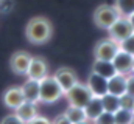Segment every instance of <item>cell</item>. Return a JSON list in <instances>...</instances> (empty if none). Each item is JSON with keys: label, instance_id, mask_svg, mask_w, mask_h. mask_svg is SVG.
Returning a JSON list of instances; mask_svg holds the SVG:
<instances>
[{"label": "cell", "instance_id": "6da1fadb", "mask_svg": "<svg viewBox=\"0 0 134 124\" xmlns=\"http://www.w3.org/2000/svg\"><path fill=\"white\" fill-rule=\"evenodd\" d=\"M53 36V25L47 17L36 16L28 20L25 27V37L33 45H44Z\"/></svg>", "mask_w": 134, "mask_h": 124}, {"label": "cell", "instance_id": "7a4b0ae2", "mask_svg": "<svg viewBox=\"0 0 134 124\" xmlns=\"http://www.w3.org/2000/svg\"><path fill=\"white\" fill-rule=\"evenodd\" d=\"M64 93L61 90L59 84L56 82V79L50 75H47L45 78H42L39 81V102H45V104H53L58 99H61Z\"/></svg>", "mask_w": 134, "mask_h": 124}, {"label": "cell", "instance_id": "3957f363", "mask_svg": "<svg viewBox=\"0 0 134 124\" xmlns=\"http://www.w3.org/2000/svg\"><path fill=\"white\" fill-rule=\"evenodd\" d=\"M94 23L95 27H98L101 30H108L119 17H122L119 14V11L115 9L114 5H100L95 11H94Z\"/></svg>", "mask_w": 134, "mask_h": 124}, {"label": "cell", "instance_id": "277c9868", "mask_svg": "<svg viewBox=\"0 0 134 124\" xmlns=\"http://www.w3.org/2000/svg\"><path fill=\"white\" fill-rule=\"evenodd\" d=\"M66 98L69 101V106H75V107H86L89 104V101L94 98V95L87 89L86 84L78 82L76 85H73L69 92L66 93Z\"/></svg>", "mask_w": 134, "mask_h": 124}, {"label": "cell", "instance_id": "5b68a950", "mask_svg": "<svg viewBox=\"0 0 134 124\" xmlns=\"http://www.w3.org/2000/svg\"><path fill=\"white\" fill-rule=\"evenodd\" d=\"M119 50H120L119 44L115 40H112L111 37L101 39L94 47V56H95V59H100V61H112Z\"/></svg>", "mask_w": 134, "mask_h": 124}, {"label": "cell", "instance_id": "8992f818", "mask_svg": "<svg viewBox=\"0 0 134 124\" xmlns=\"http://www.w3.org/2000/svg\"><path fill=\"white\" fill-rule=\"evenodd\" d=\"M109 37L112 40H115L117 44H120L122 40H125L128 36H131L134 31H133V25L130 22L128 17H119L109 28Z\"/></svg>", "mask_w": 134, "mask_h": 124}, {"label": "cell", "instance_id": "52a82bcc", "mask_svg": "<svg viewBox=\"0 0 134 124\" xmlns=\"http://www.w3.org/2000/svg\"><path fill=\"white\" fill-rule=\"evenodd\" d=\"M53 78H55L56 82L59 84V87H61V90H63L64 95H66L73 85H76V84L80 82L76 73H75L70 67H61V68H58V70L55 71Z\"/></svg>", "mask_w": 134, "mask_h": 124}, {"label": "cell", "instance_id": "ba28073f", "mask_svg": "<svg viewBox=\"0 0 134 124\" xmlns=\"http://www.w3.org/2000/svg\"><path fill=\"white\" fill-rule=\"evenodd\" d=\"M31 58L33 56L28 51H16V53H13V56L9 59V67H11L13 73L19 75V76H27Z\"/></svg>", "mask_w": 134, "mask_h": 124}, {"label": "cell", "instance_id": "9c48e42d", "mask_svg": "<svg viewBox=\"0 0 134 124\" xmlns=\"http://www.w3.org/2000/svg\"><path fill=\"white\" fill-rule=\"evenodd\" d=\"M47 75H48V62L42 56H33L31 62H30V67H28V71H27V78L41 81Z\"/></svg>", "mask_w": 134, "mask_h": 124}, {"label": "cell", "instance_id": "30bf717a", "mask_svg": "<svg viewBox=\"0 0 134 124\" xmlns=\"http://www.w3.org/2000/svg\"><path fill=\"white\" fill-rule=\"evenodd\" d=\"M2 101L3 104L11 109V110H16L20 104L25 102V98H24V93H22V89L17 87V85H13V87H8L3 95H2Z\"/></svg>", "mask_w": 134, "mask_h": 124}, {"label": "cell", "instance_id": "8fae6325", "mask_svg": "<svg viewBox=\"0 0 134 124\" xmlns=\"http://www.w3.org/2000/svg\"><path fill=\"white\" fill-rule=\"evenodd\" d=\"M86 85L95 98H103L104 95H108V79L94 71H91V75L86 81Z\"/></svg>", "mask_w": 134, "mask_h": 124}, {"label": "cell", "instance_id": "7c38bea8", "mask_svg": "<svg viewBox=\"0 0 134 124\" xmlns=\"http://www.w3.org/2000/svg\"><path fill=\"white\" fill-rule=\"evenodd\" d=\"M133 61H134V56H131L130 53H126L123 50H119L117 54L112 59V64H114L119 75H128L133 70Z\"/></svg>", "mask_w": 134, "mask_h": 124}, {"label": "cell", "instance_id": "4fadbf2b", "mask_svg": "<svg viewBox=\"0 0 134 124\" xmlns=\"http://www.w3.org/2000/svg\"><path fill=\"white\" fill-rule=\"evenodd\" d=\"M108 93L114 95L117 98H122L126 95V76L125 75H114L108 79Z\"/></svg>", "mask_w": 134, "mask_h": 124}, {"label": "cell", "instance_id": "5bb4252c", "mask_svg": "<svg viewBox=\"0 0 134 124\" xmlns=\"http://www.w3.org/2000/svg\"><path fill=\"white\" fill-rule=\"evenodd\" d=\"M14 115L17 118H20L24 123H30L33 118H36L39 113H37V107L34 102H30V101H25L24 104H20L16 110H14Z\"/></svg>", "mask_w": 134, "mask_h": 124}, {"label": "cell", "instance_id": "9a60e30c", "mask_svg": "<svg viewBox=\"0 0 134 124\" xmlns=\"http://www.w3.org/2000/svg\"><path fill=\"white\" fill-rule=\"evenodd\" d=\"M20 89H22L25 101H30L34 104L39 102V81L27 78V81L24 82V85H20Z\"/></svg>", "mask_w": 134, "mask_h": 124}, {"label": "cell", "instance_id": "2e32d148", "mask_svg": "<svg viewBox=\"0 0 134 124\" xmlns=\"http://www.w3.org/2000/svg\"><path fill=\"white\" fill-rule=\"evenodd\" d=\"M92 71L97 73V75H100V76H103V78H106V79H109L114 75H117V70H115L112 61H100V59L94 61Z\"/></svg>", "mask_w": 134, "mask_h": 124}, {"label": "cell", "instance_id": "e0dca14e", "mask_svg": "<svg viewBox=\"0 0 134 124\" xmlns=\"http://www.w3.org/2000/svg\"><path fill=\"white\" fill-rule=\"evenodd\" d=\"M84 112H86L87 120L95 121L101 113L104 112V107H103V101H101V98H95V96H94V98L89 101V104L84 107Z\"/></svg>", "mask_w": 134, "mask_h": 124}, {"label": "cell", "instance_id": "ac0fdd59", "mask_svg": "<svg viewBox=\"0 0 134 124\" xmlns=\"http://www.w3.org/2000/svg\"><path fill=\"white\" fill-rule=\"evenodd\" d=\"M69 121L72 124H76V123H84L87 121V116H86V112L83 107H75V106H69L67 110L64 112Z\"/></svg>", "mask_w": 134, "mask_h": 124}, {"label": "cell", "instance_id": "d6986e66", "mask_svg": "<svg viewBox=\"0 0 134 124\" xmlns=\"http://www.w3.org/2000/svg\"><path fill=\"white\" fill-rule=\"evenodd\" d=\"M114 6L122 17H131L134 14V0H115Z\"/></svg>", "mask_w": 134, "mask_h": 124}, {"label": "cell", "instance_id": "ffe728a7", "mask_svg": "<svg viewBox=\"0 0 134 124\" xmlns=\"http://www.w3.org/2000/svg\"><path fill=\"white\" fill-rule=\"evenodd\" d=\"M101 101H103V107H104V110L106 112H111V113H115L120 107H122V104H120V98H117V96H114V95H104L103 98H101Z\"/></svg>", "mask_w": 134, "mask_h": 124}, {"label": "cell", "instance_id": "44dd1931", "mask_svg": "<svg viewBox=\"0 0 134 124\" xmlns=\"http://www.w3.org/2000/svg\"><path fill=\"white\" fill-rule=\"evenodd\" d=\"M133 110H130V109H123V107H120L115 113H114V121L115 124H131L133 123Z\"/></svg>", "mask_w": 134, "mask_h": 124}, {"label": "cell", "instance_id": "7402d4cb", "mask_svg": "<svg viewBox=\"0 0 134 124\" xmlns=\"http://www.w3.org/2000/svg\"><path fill=\"white\" fill-rule=\"evenodd\" d=\"M119 47H120V50H123V51L130 53L131 56H134V33L131 36H128L125 40H122L119 44Z\"/></svg>", "mask_w": 134, "mask_h": 124}, {"label": "cell", "instance_id": "603a6c76", "mask_svg": "<svg viewBox=\"0 0 134 124\" xmlns=\"http://www.w3.org/2000/svg\"><path fill=\"white\" fill-rule=\"evenodd\" d=\"M95 124H115V121H114V113H111V112H103L100 116L94 121Z\"/></svg>", "mask_w": 134, "mask_h": 124}, {"label": "cell", "instance_id": "cb8c5ba5", "mask_svg": "<svg viewBox=\"0 0 134 124\" xmlns=\"http://www.w3.org/2000/svg\"><path fill=\"white\" fill-rule=\"evenodd\" d=\"M0 124H25V123L13 113V115H6V116L0 121Z\"/></svg>", "mask_w": 134, "mask_h": 124}, {"label": "cell", "instance_id": "d4e9b609", "mask_svg": "<svg viewBox=\"0 0 134 124\" xmlns=\"http://www.w3.org/2000/svg\"><path fill=\"white\" fill-rule=\"evenodd\" d=\"M13 8V0H2L0 2V13H8Z\"/></svg>", "mask_w": 134, "mask_h": 124}, {"label": "cell", "instance_id": "484cf974", "mask_svg": "<svg viewBox=\"0 0 134 124\" xmlns=\"http://www.w3.org/2000/svg\"><path fill=\"white\" fill-rule=\"evenodd\" d=\"M126 93L134 98V76L126 78Z\"/></svg>", "mask_w": 134, "mask_h": 124}, {"label": "cell", "instance_id": "4316f807", "mask_svg": "<svg viewBox=\"0 0 134 124\" xmlns=\"http://www.w3.org/2000/svg\"><path fill=\"white\" fill-rule=\"evenodd\" d=\"M27 124H52V121H50V120H47L45 116H41V115H37L36 118H33L30 123H27Z\"/></svg>", "mask_w": 134, "mask_h": 124}, {"label": "cell", "instance_id": "83f0119b", "mask_svg": "<svg viewBox=\"0 0 134 124\" xmlns=\"http://www.w3.org/2000/svg\"><path fill=\"white\" fill-rule=\"evenodd\" d=\"M52 124H72V123L69 121V118H67L64 113H61V115H58V116L52 121Z\"/></svg>", "mask_w": 134, "mask_h": 124}, {"label": "cell", "instance_id": "f1b7e54d", "mask_svg": "<svg viewBox=\"0 0 134 124\" xmlns=\"http://www.w3.org/2000/svg\"><path fill=\"white\" fill-rule=\"evenodd\" d=\"M128 19H130V22H131V25H133V31H134V14L131 17H128Z\"/></svg>", "mask_w": 134, "mask_h": 124}, {"label": "cell", "instance_id": "f546056e", "mask_svg": "<svg viewBox=\"0 0 134 124\" xmlns=\"http://www.w3.org/2000/svg\"><path fill=\"white\" fill-rule=\"evenodd\" d=\"M131 71H133V73H134V61H133V70H131Z\"/></svg>", "mask_w": 134, "mask_h": 124}, {"label": "cell", "instance_id": "4dcf8cb0", "mask_svg": "<svg viewBox=\"0 0 134 124\" xmlns=\"http://www.w3.org/2000/svg\"><path fill=\"white\" fill-rule=\"evenodd\" d=\"M76 124H87V123H86V121H84V123H76Z\"/></svg>", "mask_w": 134, "mask_h": 124}, {"label": "cell", "instance_id": "1f68e13d", "mask_svg": "<svg viewBox=\"0 0 134 124\" xmlns=\"http://www.w3.org/2000/svg\"><path fill=\"white\" fill-rule=\"evenodd\" d=\"M0 2H2V0H0Z\"/></svg>", "mask_w": 134, "mask_h": 124}]
</instances>
